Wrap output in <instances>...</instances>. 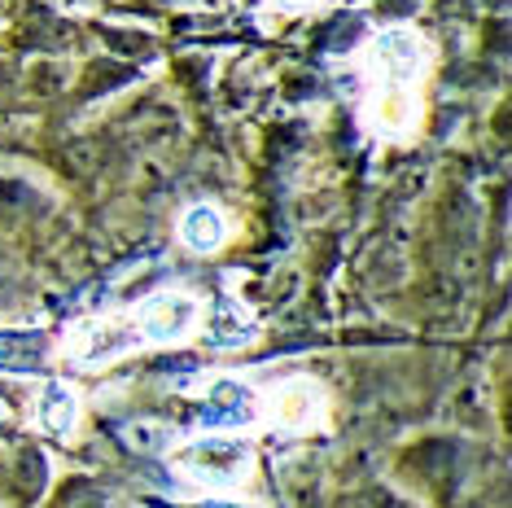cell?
Instances as JSON below:
<instances>
[{"label":"cell","instance_id":"obj_4","mask_svg":"<svg viewBox=\"0 0 512 508\" xmlns=\"http://www.w3.org/2000/svg\"><path fill=\"white\" fill-rule=\"evenodd\" d=\"M254 399H259V425L289 438L324 430V421H329V390L307 373L276 377L267 390H254Z\"/></svg>","mask_w":512,"mask_h":508},{"label":"cell","instance_id":"obj_6","mask_svg":"<svg viewBox=\"0 0 512 508\" xmlns=\"http://www.w3.org/2000/svg\"><path fill=\"white\" fill-rule=\"evenodd\" d=\"M36 421L49 434H57V438H71L75 434V421H79L75 390L62 386V381H49V386H44V395H40V403H36Z\"/></svg>","mask_w":512,"mask_h":508},{"label":"cell","instance_id":"obj_1","mask_svg":"<svg viewBox=\"0 0 512 508\" xmlns=\"http://www.w3.org/2000/svg\"><path fill=\"white\" fill-rule=\"evenodd\" d=\"M434 44L416 27H386L355 49L359 123L381 145H412L425 127Z\"/></svg>","mask_w":512,"mask_h":508},{"label":"cell","instance_id":"obj_7","mask_svg":"<svg viewBox=\"0 0 512 508\" xmlns=\"http://www.w3.org/2000/svg\"><path fill=\"white\" fill-rule=\"evenodd\" d=\"M267 5H272L276 14H285V18H298V14H311V9L329 5V0H267Z\"/></svg>","mask_w":512,"mask_h":508},{"label":"cell","instance_id":"obj_3","mask_svg":"<svg viewBox=\"0 0 512 508\" xmlns=\"http://www.w3.org/2000/svg\"><path fill=\"white\" fill-rule=\"evenodd\" d=\"M127 320L136 329L141 351H162V346H189L206 338L211 325V298L189 290V285H167L136 303H127Z\"/></svg>","mask_w":512,"mask_h":508},{"label":"cell","instance_id":"obj_2","mask_svg":"<svg viewBox=\"0 0 512 508\" xmlns=\"http://www.w3.org/2000/svg\"><path fill=\"white\" fill-rule=\"evenodd\" d=\"M158 447H167L171 469H176L184 482H193V487L206 491V495H219V500H224V495H237L241 487H250V478H254V447L241 443V438H232V434L162 430Z\"/></svg>","mask_w":512,"mask_h":508},{"label":"cell","instance_id":"obj_5","mask_svg":"<svg viewBox=\"0 0 512 508\" xmlns=\"http://www.w3.org/2000/svg\"><path fill=\"white\" fill-rule=\"evenodd\" d=\"M176 233H180V241H184V246H189L193 254H215V250H224V241H228V233H232V224H228V215L219 211V206H211V202H193L189 211L180 215Z\"/></svg>","mask_w":512,"mask_h":508}]
</instances>
